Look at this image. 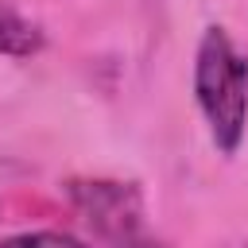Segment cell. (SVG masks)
I'll use <instances>...</instances> for the list:
<instances>
[{"instance_id": "obj_1", "label": "cell", "mask_w": 248, "mask_h": 248, "mask_svg": "<svg viewBox=\"0 0 248 248\" xmlns=\"http://www.w3.org/2000/svg\"><path fill=\"white\" fill-rule=\"evenodd\" d=\"M194 101L221 155H236L248 128V58L221 27H205L194 54Z\"/></svg>"}, {"instance_id": "obj_2", "label": "cell", "mask_w": 248, "mask_h": 248, "mask_svg": "<svg viewBox=\"0 0 248 248\" xmlns=\"http://www.w3.org/2000/svg\"><path fill=\"white\" fill-rule=\"evenodd\" d=\"M66 198L105 248H167L143 213V194L116 178H70Z\"/></svg>"}, {"instance_id": "obj_3", "label": "cell", "mask_w": 248, "mask_h": 248, "mask_svg": "<svg viewBox=\"0 0 248 248\" xmlns=\"http://www.w3.org/2000/svg\"><path fill=\"white\" fill-rule=\"evenodd\" d=\"M43 46H46V31L31 16H23L19 8L0 0V54L4 58H31Z\"/></svg>"}, {"instance_id": "obj_4", "label": "cell", "mask_w": 248, "mask_h": 248, "mask_svg": "<svg viewBox=\"0 0 248 248\" xmlns=\"http://www.w3.org/2000/svg\"><path fill=\"white\" fill-rule=\"evenodd\" d=\"M0 248H85L78 236L70 232H54V229H35V232H16L4 236Z\"/></svg>"}]
</instances>
